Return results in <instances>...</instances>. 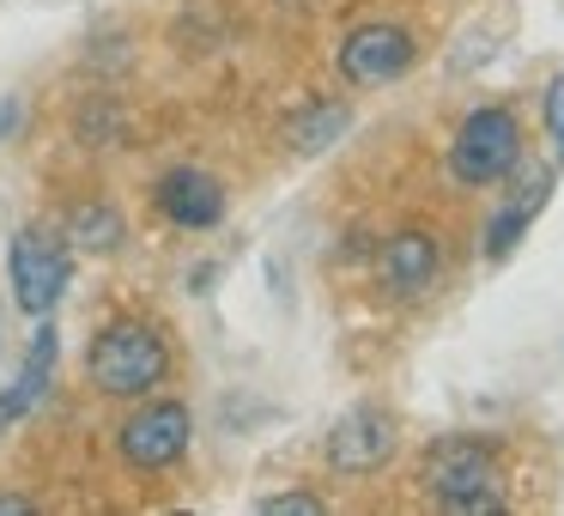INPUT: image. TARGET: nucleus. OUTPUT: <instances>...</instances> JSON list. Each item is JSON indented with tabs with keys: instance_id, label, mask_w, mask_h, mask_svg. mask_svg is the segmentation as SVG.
Wrapping results in <instances>:
<instances>
[{
	"instance_id": "9",
	"label": "nucleus",
	"mask_w": 564,
	"mask_h": 516,
	"mask_svg": "<svg viewBox=\"0 0 564 516\" xmlns=\"http://www.w3.org/2000/svg\"><path fill=\"white\" fill-rule=\"evenodd\" d=\"M437 268H443V249L431 232H394L377 256V280L389 298H425Z\"/></svg>"
},
{
	"instance_id": "13",
	"label": "nucleus",
	"mask_w": 564,
	"mask_h": 516,
	"mask_svg": "<svg viewBox=\"0 0 564 516\" xmlns=\"http://www.w3.org/2000/svg\"><path fill=\"white\" fill-rule=\"evenodd\" d=\"M352 122V110L346 104H310V110H297L292 122H285V140H292L297 152H322L334 147V135Z\"/></svg>"
},
{
	"instance_id": "4",
	"label": "nucleus",
	"mask_w": 564,
	"mask_h": 516,
	"mask_svg": "<svg viewBox=\"0 0 564 516\" xmlns=\"http://www.w3.org/2000/svg\"><path fill=\"white\" fill-rule=\"evenodd\" d=\"M7 273H13V298L25 316H50L62 304L67 280H74V256H67V237H55L50 225H25L7 249Z\"/></svg>"
},
{
	"instance_id": "1",
	"label": "nucleus",
	"mask_w": 564,
	"mask_h": 516,
	"mask_svg": "<svg viewBox=\"0 0 564 516\" xmlns=\"http://www.w3.org/2000/svg\"><path fill=\"white\" fill-rule=\"evenodd\" d=\"M419 480H425V492L455 516L503 510V467H498V450H491L486 438H437L425 450Z\"/></svg>"
},
{
	"instance_id": "16",
	"label": "nucleus",
	"mask_w": 564,
	"mask_h": 516,
	"mask_svg": "<svg viewBox=\"0 0 564 516\" xmlns=\"http://www.w3.org/2000/svg\"><path fill=\"white\" fill-rule=\"evenodd\" d=\"M13 128H19V98H7V104H0V140L13 135Z\"/></svg>"
},
{
	"instance_id": "6",
	"label": "nucleus",
	"mask_w": 564,
	"mask_h": 516,
	"mask_svg": "<svg viewBox=\"0 0 564 516\" xmlns=\"http://www.w3.org/2000/svg\"><path fill=\"white\" fill-rule=\"evenodd\" d=\"M413 62H419L413 31L382 25V19L377 25L346 31V43H340V74L352 79V86H389V79H401Z\"/></svg>"
},
{
	"instance_id": "14",
	"label": "nucleus",
	"mask_w": 564,
	"mask_h": 516,
	"mask_svg": "<svg viewBox=\"0 0 564 516\" xmlns=\"http://www.w3.org/2000/svg\"><path fill=\"white\" fill-rule=\"evenodd\" d=\"M328 504L310 498V492H273V498H261V516H322Z\"/></svg>"
},
{
	"instance_id": "8",
	"label": "nucleus",
	"mask_w": 564,
	"mask_h": 516,
	"mask_svg": "<svg viewBox=\"0 0 564 516\" xmlns=\"http://www.w3.org/2000/svg\"><path fill=\"white\" fill-rule=\"evenodd\" d=\"M152 207L176 225V232H213L225 219V189L200 164H176L152 183Z\"/></svg>"
},
{
	"instance_id": "17",
	"label": "nucleus",
	"mask_w": 564,
	"mask_h": 516,
	"mask_svg": "<svg viewBox=\"0 0 564 516\" xmlns=\"http://www.w3.org/2000/svg\"><path fill=\"white\" fill-rule=\"evenodd\" d=\"M19 510H31V498H13V492H0V516H19Z\"/></svg>"
},
{
	"instance_id": "5",
	"label": "nucleus",
	"mask_w": 564,
	"mask_h": 516,
	"mask_svg": "<svg viewBox=\"0 0 564 516\" xmlns=\"http://www.w3.org/2000/svg\"><path fill=\"white\" fill-rule=\"evenodd\" d=\"M188 438H195V419L183 401H147L140 413L122 419V462L140 474H159L188 455Z\"/></svg>"
},
{
	"instance_id": "7",
	"label": "nucleus",
	"mask_w": 564,
	"mask_h": 516,
	"mask_svg": "<svg viewBox=\"0 0 564 516\" xmlns=\"http://www.w3.org/2000/svg\"><path fill=\"white\" fill-rule=\"evenodd\" d=\"M394 443H401V419H394L389 407H352V413L334 419V431H328V462L340 467V474H377L394 455Z\"/></svg>"
},
{
	"instance_id": "12",
	"label": "nucleus",
	"mask_w": 564,
	"mask_h": 516,
	"mask_svg": "<svg viewBox=\"0 0 564 516\" xmlns=\"http://www.w3.org/2000/svg\"><path fill=\"white\" fill-rule=\"evenodd\" d=\"M122 237L128 225L110 201H86V207L67 213V244H79L86 256H110V249H122Z\"/></svg>"
},
{
	"instance_id": "15",
	"label": "nucleus",
	"mask_w": 564,
	"mask_h": 516,
	"mask_svg": "<svg viewBox=\"0 0 564 516\" xmlns=\"http://www.w3.org/2000/svg\"><path fill=\"white\" fill-rule=\"evenodd\" d=\"M546 135H552V147H558V164H564V74L546 86Z\"/></svg>"
},
{
	"instance_id": "10",
	"label": "nucleus",
	"mask_w": 564,
	"mask_h": 516,
	"mask_svg": "<svg viewBox=\"0 0 564 516\" xmlns=\"http://www.w3.org/2000/svg\"><path fill=\"white\" fill-rule=\"evenodd\" d=\"M55 341H62V334H55L50 322L31 334V346H25V358H19L13 383L0 389V431H13L19 419H25L31 407L43 401V389H50V370H55Z\"/></svg>"
},
{
	"instance_id": "3",
	"label": "nucleus",
	"mask_w": 564,
	"mask_h": 516,
	"mask_svg": "<svg viewBox=\"0 0 564 516\" xmlns=\"http://www.w3.org/2000/svg\"><path fill=\"white\" fill-rule=\"evenodd\" d=\"M516 164H522V122H516L503 104H486V110H474L462 128H455V140H449L455 183L491 189V183H503Z\"/></svg>"
},
{
	"instance_id": "11",
	"label": "nucleus",
	"mask_w": 564,
	"mask_h": 516,
	"mask_svg": "<svg viewBox=\"0 0 564 516\" xmlns=\"http://www.w3.org/2000/svg\"><path fill=\"white\" fill-rule=\"evenodd\" d=\"M546 195H552V171H528L522 189L491 213V225H486V256L491 261H510V249L522 244V232L534 225V213L546 207Z\"/></svg>"
},
{
	"instance_id": "2",
	"label": "nucleus",
	"mask_w": 564,
	"mask_h": 516,
	"mask_svg": "<svg viewBox=\"0 0 564 516\" xmlns=\"http://www.w3.org/2000/svg\"><path fill=\"white\" fill-rule=\"evenodd\" d=\"M86 377L110 401H140L147 389H159L171 377V346L152 322H110L86 353Z\"/></svg>"
}]
</instances>
